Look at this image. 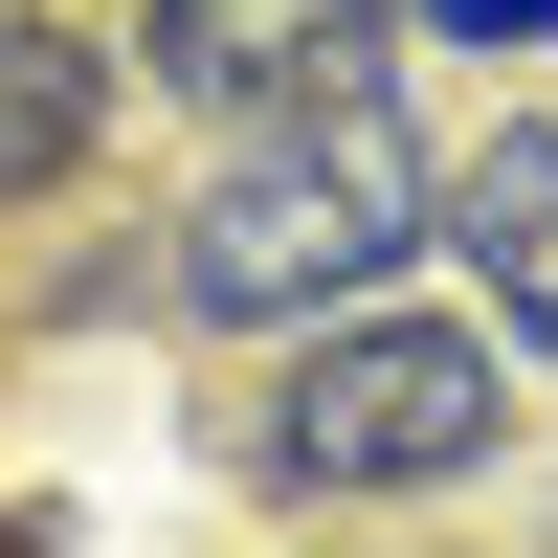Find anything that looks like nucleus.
Masks as SVG:
<instances>
[{"label": "nucleus", "mask_w": 558, "mask_h": 558, "mask_svg": "<svg viewBox=\"0 0 558 558\" xmlns=\"http://www.w3.org/2000/svg\"><path fill=\"white\" fill-rule=\"evenodd\" d=\"M380 68H402V0H134V89L202 112V134L336 112V89H380Z\"/></svg>", "instance_id": "obj_3"}, {"label": "nucleus", "mask_w": 558, "mask_h": 558, "mask_svg": "<svg viewBox=\"0 0 558 558\" xmlns=\"http://www.w3.org/2000/svg\"><path fill=\"white\" fill-rule=\"evenodd\" d=\"M514 447V357L492 313H313L268 336V402H246V492H313V514H402V492H470Z\"/></svg>", "instance_id": "obj_2"}, {"label": "nucleus", "mask_w": 558, "mask_h": 558, "mask_svg": "<svg viewBox=\"0 0 558 558\" xmlns=\"http://www.w3.org/2000/svg\"><path fill=\"white\" fill-rule=\"evenodd\" d=\"M425 45H558V0H402Z\"/></svg>", "instance_id": "obj_6"}, {"label": "nucleus", "mask_w": 558, "mask_h": 558, "mask_svg": "<svg viewBox=\"0 0 558 558\" xmlns=\"http://www.w3.org/2000/svg\"><path fill=\"white\" fill-rule=\"evenodd\" d=\"M402 246H425V157H402L380 89H336V112H246L223 179L157 223V313H179V336H313V313H357Z\"/></svg>", "instance_id": "obj_1"}, {"label": "nucleus", "mask_w": 558, "mask_h": 558, "mask_svg": "<svg viewBox=\"0 0 558 558\" xmlns=\"http://www.w3.org/2000/svg\"><path fill=\"white\" fill-rule=\"evenodd\" d=\"M425 246H470V291L514 336H558V112H514L470 179H425Z\"/></svg>", "instance_id": "obj_5"}, {"label": "nucleus", "mask_w": 558, "mask_h": 558, "mask_svg": "<svg viewBox=\"0 0 558 558\" xmlns=\"http://www.w3.org/2000/svg\"><path fill=\"white\" fill-rule=\"evenodd\" d=\"M112 89H134V23H89V0H0V223L68 202V179L112 157Z\"/></svg>", "instance_id": "obj_4"}]
</instances>
